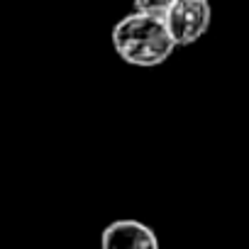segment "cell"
I'll return each instance as SVG.
<instances>
[{"instance_id":"1","label":"cell","mask_w":249,"mask_h":249,"mask_svg":"<svg viewBox=\"0 0 249 249\" xmlns=\"http://www.w3.org/2000/svg\"><path fill=\"white\" fill-rule=\"evenodd\" d=\"M110 42L115 54L130 66L152 69L164 64L176 44L164 25V18L144 15V13H130L124 15L110 32Z\"/></svg>"},{"instance_id":"2","label":"cell","mask_w":249,"mask_h":249,"mask_svg":"<svg viewBox=\"0 0 249 249\" xmlns=\"http://www.w3.org/2000/svg\"><path fill=\"white\" fill-rule=\"evenodd\" d=\"M213 10L208 0H174L164 15V25L176 47L196 44L210 30Z\"/></svg>"},{"instance_id":"3","label":"cell","mask_w":249,"mask_h":249,"mask_svg":"<svg viewBox=\"0 0 249 249\" xmlns=\"http://www.w3.org/2000/svg\"><path fill=\"white\" fill-rule=\"evenodd\" d=\"M100 249H161L157 232L140 220H115L100 234Z\"/></svg>"},{"instance_id":"4","label":"cell","mask_w":249,"mask_h":249,"mask_svg":"<svg viewBox=\"0 0 249 249\" xmlns=\"http://www.w3.org/2000/svg\"><path fill=\"white\" fill-rule=\"evenodd\" d=\"M174 0H132V5L137 13H144V15H154V18H164L166 10L171 8Z\"/></svg>"}]
</instances>
